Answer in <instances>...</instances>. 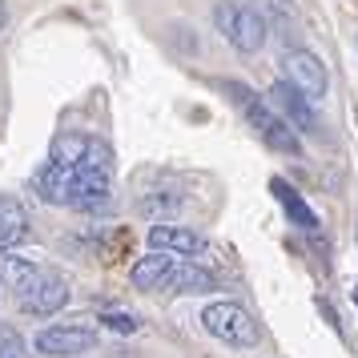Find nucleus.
I'll return each mask as SVG.
<instances>
[{"instance_id":"f257e3e1","label":"nucleus","mask_w":358,"mask_h":358,"mask_svg":"<svg viewBox=\"0 0 358 358\" xmlns=\"http://www.w3.org/2000/svg\"><path fill=\"white\" fill-rule=\"evenodd\" d=\"M36 194L49 206H69V210H101L109 206L113 189V153L105 141L93 145V153L81 165H57L45 162L36 169Z\"/></svg>"},{"instance_id":"f03ea898","label":"nucleus","mask_w":358,"mask_h":358,"mask_svg":"<svg viewBox=\"0 0 358 358\" xmlns=\"http://www.w3.org/2000/svg\"><path fill=\"white\" fill-rule=\"evenodd\" d=\"M226 93L238 101V109L245 113V121L254 125V133H258L274 153H286V157H298V153H302V137H298V129L278 113L270 101L254 97V93H250L245 85H238V81H226Z\"/></svg>"},{"instance_id":"7ed1b4c3","label":"nucleus","mask_w":358,"mask_h":358,"mask_svg":"<svg viewBox=\"0 0 358 358\" xmlns=\"http://www.w3.org/2000/svg\"><path fill=\"white\" fill-rule=\"evenodd\" d=\"M213 24L238 52H258L266 45V36H270L266 17L258 8H250V4H238V0H222L213 8Z\"/></svg>"},{"instance_id":"20e7f679","label":"nucleus","mask_w":358,"mask_h":358,"mask_svg":"<svg viewBox=\"0 0 358 358\" xmlns=\"http://www.w3.org/2000/svg\"><path fill=\"white\" fill-rule=\"evenodd\" d=\"M201 326L210 330L217 342H226V346H258V322H254V314L238 302H213V306L201 310Z\"/></svg>"},{"instance_id":"39448f33","label":"nucleus","mask_w":358,"mask_h":358,"mask_svg":"<svg viewBox=\"0 0 358 358\" xmlns=\"http://www.w3.org/2000/svg\"><path fill=\"white\" fill-rule=\"evenodd\" d=\"M17 298H20V310H24V314L49 318V314H57V310L69 302V282H65V274L41 270V266H36L33 278L17 290Z\"/></svg>"},{"instance_id":"423d86ee","label":"nucleus","mask_w":358,"mask_h":358,"mask_svg":"<svg viewBox=\"0 0 358 358\" xmlns=\"http://www.w3.org/2000/svg\"><path fill=\"white\" fill-rule=\"evenodd\" d=\"M149 250H162V254H173V258H185V262H210V242L194 234V229L185 226H169V222H157V226H149Z\"/></svg>"},{"instance_id":"0eeeda50","label":"nucleus","mask_w":358,"mask_h":358,"mask_svg":"<svg viewBox=\"0 0 358 358\" xmlns=\"http://www.w3.org/2000/svg\"><path fill=\"white\" fill-rule=\"evenodd\" d=\"M282 81H290L302 97H310V101H318V97H326V85H330V77H326V65L314 57V52H306V49H290L286 57H282Z\"/></svg>"},{"instance_id":"6e6552de","label":"nucleus","mask_w":358,"mask_h":358,"mask_svg":"<svg viewBox=\"0 0 358 358\" xmlns=\"http://www.w3.org/2000/svg\"><path fill=\"white\" fill-rule=\"evenodd\" d=\"M97 346V330L93 326H49L36 334V350L49 358H77L89 355Z\"/></svg>"},{"instance_id":"1a4fd4ad","label":"nucleus","mask_w":358,"mask_h":358,"mask_svg":"<svg viewBox=\"0 0 358 358\" xmlns=\"http://www.w3.org/2000/svg\"><path fill=\"white\" fill-rule=\"evenodd\" d=\"M270 105H274L298 133H318L322 129V121H318V113H314V101L302 97L290 81H278L274 89H270Z\"/></svg>"},{"instance_id":"9d476101","label":"nucleus","mask_w":358,"mask_h":358,"mask_svg":"<svg viewBox=\"0 0 358 358\" xmlns=\"http://www.w3.org/2000/svg\"><path fill=\"white\" fill-rule=\"evenodd\" d=\"M210 290H217L213 270H206L201 262H185V258L173 262L169 282H165V294H210Z\"/></svg>"},{"instance_id":"9b49d317","label":"nucleus","mask_w":358,"mask_h":358,"mask_svg":"<svg viewBox=\"0 0 358 358\" xmlns=\"http://www.w3.org/2000/svg\"><path fill=\"white\" fill-rule=\"evenodd\" d=\"M270 194L278 197V206L286 210V217H290V226H298V229H306V234H318V213L306 206V197L294 189L286 178H274L270 181Z\"/></svg>"},{"instance_id":"f8f14e48","label":"nucleus","mask_w":358,"mask_h":358,"mask_svg":"<svg viewBox=\"0 0 358 358\" xmlns=\"http://www.w3.org/2000/svg\"><path fill=\"white\" fill-rule=\"evenodd\" d=\"M173 254H162V250H153V254H145V258L133 262V286L137 290H165V282H169V270H173Z\"/></svg>"},{"instance_id":"ddd939ff","label":"nucleus","mask_w":358,"mask_h":358,"mask_svg":"<svg viewBox=\"0 0 358 358\" xmlns=\"http://www.w3.org/2000/svg\"><path fill=\"white\" fill-rule=\"evenodd\" d=\"M24 234H29V213H24V206H20L17 197L0 194V250L17 245Z\"/></svg>"},{"instance_id":"4468645a","label":"nucleus","mask_w":358,"mask_h":358,"mask_svg":"<svg viewBox=\"0 0 358 358\" xmlns=\"http://www.w3.org/2000/svg\"><path fill=\"white\" fill-rule=\"evenodd\" d=\"M36 262L24 258V254H13V250H0V286L4 290H20L29 278H33Z\"/></svg>"},{"instance_id":"2eb2a0df","label":"nucleus","mask_w":358,"mask_h":358,"mask_svg":"<svg viewBox=\"0 0 358 358\" xmlns=\"http://www.w3.org/2000/svg\"><path fill=\"white\" fill-rule=\"evenodd\" d=\"M0 358H29V346L20 338V330L0 326Z\"/></svg>"},{"instance_id":"dca6fc26","label":"nucleus","mask_w":358,"mask_h":358,"mask_svg":"<svg viewBox=\"0 0 358 358\" xmlns=\"http://www.w3.org/2000/svg\"><path fill=\"white\" fill-rule=\"evenodd\" d=\"M101 322L109 326V330H117V334H133V330L141 326L133 314H101Z\"/></svg>"},{"instance_id":"f3484780","label":"nucleus","mask_w":358,"mask_h":358,"mask_svg":"<svg viewBox=\"0 0 358 358\" xmlns=\"http://www.w3.org/2000/svg\"><path fill=\"white\" fill-rule=\"evenodd\" d=\"M4 20H8V13H4V0H0V29H4Z\"/></svg>"},{"instance_id":"a211bd4d","label":"nucleus","mask_w":358,"mask_h":358,"mask_svg":"<svg viewBox=\"0 0 358 358\" xmlns=\"http://www.w3.org/2000/svg\"><path fill=\"white\" fill-rule=\"evenodd\" d=\"M350 298H355V306H358V286H355V290H350Z\"/></svg>"}]
</instances>
